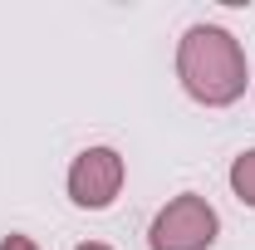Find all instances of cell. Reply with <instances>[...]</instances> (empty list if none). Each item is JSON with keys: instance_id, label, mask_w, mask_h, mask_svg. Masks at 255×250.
<instances>
[{"instance_id": "2", "label": "cell", "mask_w": 255, "mask_h": 250, "mask_svg": "<svg viewBox=\"0 0 255 250\" xmlns=\"http://www.w3.org/2000/svg\"><path fill=\"white\" fill-rule=\"evenodd\" d=\"M216 231H221V221L211 211V201L196 196V191H182L157 211L152 231H147V246L152 250H206L216 241Z\"/></svg>"}, {"instance_id": "5", "label": "cell", "mask_w": 255, "mask_h": 250, "mask_svg": "<svg viewBox=\"0 0 255 250\" xmlns=\"http://www.w3.org/2000/svg\"><path fill=\"white\" fill-rule=\"evenodd\" d=\"M0 250H39L30 241V236H5V241H0Z\"/></svg>"}, {"instance_id": "4", "label": "cell", "mask_w": 255, "mask_h": 250, "mask_svg": "<svg viewBox=\"0 0 255 250\" xmlns=\"http://www.w3.org/2000/svg\"><path fill=\"white\" fill-rule=\"evenodd\" d=\"M231 191H236L246 206H255V147L231 162Z\"/></svg>"}, {"instance_id": "3", "label": "cell", "mask_w": 255, "mask_h": 250, "mask_svg": "<svg viewBox=\"0 0 255 250\" xmlns=\"http://www.w3.org/2000/svg\"><path fill=\"white\" fill-rule=\"evenodd\" d=\"M118 191H123V157L113 147H89V152L74 157V167H69V196H74V206L103 211V206H113Z\"/></svg>"}, {"instance_id": "6", "label": "cell", "mask_w": 255, "mask_h": 250, "mask_svg": "<svg viewBox=\"0 0 255 250\" xmlns=\"http://www.w3.org/2000/svg\"><path fill=\"white\" fill-rule=\"evenodd\" d=\"M74 250H108V246H98V241H89V246H74Z\"/></svg>"}, {"instance_id": "1", "label": "cell", "mask_w": 255, "mask_h": 250, "mask_svg": "<svg viewBox=\"0 0 255 250\" xmlns=\"http://www.w3.org/2000/svg\"><path fill=\"white\" fill-rule=\"evenodd\" d=\"M177 79L196 103L226 108L246 94V49L221 25H191L177 44Z\"/></svg>"}]
</instances>
